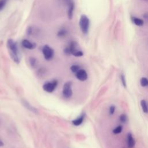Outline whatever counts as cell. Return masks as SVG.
I'll return each mask as SVG.
<instances>
[{
	"mask_svg": "<svg viewBox=\"0 0 148 148\" xmlns=\"http://www.w3.org/2000/svg\"><path fill=\"white\" fill-rule=\"evenodd\" d=\"M7 47L11 58L17 64L20 61V53L17 43L12 39H9L7 41Z\"/></svg>",
	"mask_w": 148,
	"mask_h": 148,
	"instance_id": "obj_1",
	"label": "cell"
},
{
	"mask_svg": "<svg viewBox=\"0 0 148 148\" xmlns=\"http://www.w3.org/2000/svg\"><path fill=\"white\" fill-rule=\"evenodd\" d=\"M140 84L142 87H145L148 86V79L145 77H142L140 79Z\"/></svg>",
	"mask_w": 148,
	"mask_h": 148,
	"instance_id": "obj_15",
	"label": "cell"
},
{
	"mask_svg": "<svg viewBox=\"0 0 148 148\" xmlns=\"http://www.w3.org/2000/svg\"><path fill=\"white\" fill-rule=\"evenodd\" d=\"M72 83L70 81H68L66 82L63 86L62 94H63V96L66 98H70L72 95Z\"/></svg>",
	"mask_w": 148,
	"mask_h": 148,
	"instance_id": "obj_5",
	"label": "cell"
},
{
	"mask_svg": "<svg viewBox=\"0 0 148 148\" xmlns=\"http://www.w3.org/2000/svg\"><path fill=\"white\" fill-rule=\"evenodd\" d=\"M120 79L122 83V84L124 87H127V83H126V80H125V77L124 74H121L120 75Z\"/></svg>",
	"mask_w": 148,
	"mask_h": 148,
	"instance_id": "obj_20",
	"label": "cell"
},
{
	"mask_svg": "<svg viewBox=\"0 0 148 148\" xmlns=\"http://www.w3.org/2000/svg\"><path fill=\"white\" fill-rule=\"evenodd\" d=\"M58 84V82L56 80L51 82H46L43 85V89L47 92H52L56 88Z\"/></svg>",
	"mask_w": 148,
	"mask_h": 148,
	"instance_id": "obj_6",
	"label": "cell"
},
{
	"mask_svg": "<svg viewBox=\"0 0 148 148\" xmlns=\"http://www.w3.org/2000/svg\"><path fill=\"white\" fill-rule=\"evenodd\" d=\"M70 69H71V71L73 73H76L79 69H80V66H79V65H72V66H71Z\"/></svg>",
	"mask_w": 148,
	"mask_h": 148,
	"instance_id": "obj_17",
	"label": "cell"
},
{
	"mask_svg": "<svg viewBox=\"0 0 148 148\" xmlns=\"http://www.w3.org/2000/svg\"><path fill=\"white\" fill-rule=\"evenodd\" d=\"M22 103H23V105L27 109H28V110H30L31 112H33V113H38V110H37L35 108H34V106H32V105H31L27 101H25V100H23V101H22Z\"/></svg>",
	"mask_w": 148,
	"mask_h": 148,
	"instance_id": "obj_10",
	"label": "cell"
},
{
	"mask_svg": "<svg viewBox=\"0 0 148 148\" xmlns=\"http://www.w3.org/2000/svg\"><path fill=\"white\" fill-rule=\"evenodd\" d=\"M123 130V127L121 125H119L113 130V133L114 134H119Z\"/></svg>",
	"mask_w": 148,
	"mask_h": 148,
	"instance_id": "obj_16",
	"label": "cell"
},
{
	"mask_svg": "<svg viewBox=\"0 0 148 148\" xmlns=\"http://www.w3.org/2000/svg\"><path fill=\"white\" fill-rule=\"evenodd\" d=\"M120 121L123 123H125L127 121V117L125 114H121L120 116Z\"/></svg>",
	"mask_w": 148,
	"mask_h": 148,
	"instance_id": "obj_19",
	"label": "cell"
},
{
	"mask_svg": "<svg viewBox=\"0 0 148 148\" xmlns=\"http://www.w3.org/2000/svg\"><path fill=\"white\" fill-rule=\"evenodd\" d=\"M79 27L82 32L84 34H87L88 32L90 27V20L87 16L82 14L79 20Z\"/></svg>",
	"mask_w": 148,
	"mask_h": 148,
	"instance_id": "obj_3",
	"label": "cell"
},
{
	"mask_svg": "<svg viewBox=\"0 0 148 148\" xmlns=\"http://www.w3.org/2000/svg\"><path fill=\"white\" fill-rule=\"evenodd\" d=\"M42 53L44 58L46 60H50L54 56V50L48 45L43 46L42 48Z\"/></svg>",
	"mask_w": 148,
	"mask_h": 148,
	"instance_id": "obj_4",
	"label": "cell"
},
{
	"mask_svg": "<svg viewBox=\"0 0 148 148\" xmlns=\"http://www.w3.org/2000/svg\"><path fill=\"white\" fill-rule=\"evenodd\" d=\"M75 5L74 3H71L69 5H68V17L69 19H72L73 17V14L74 11Z\"/></svg>",
	"mask_w": 148,
	"mask_h": 148,
	"instance_id": "obj_12",
	"label": "cell"
},
{
	"mask_svg": "<svg viewBox=\"0 0 148 148\" xmlns=\"http://www.w3.org/2000/svg\"><path fill=\"white\" fill-rule=\"evenodd\" d=\"M127 146L128 148H133L135 146V140L132 136V135L131 133H128L127 136Z\"/></svg>",
	"mask_w": 148,
	"mask_h": 148,
	"instance_id": "obj_9",
	"label": "cell"
},
{
	"mask_svg": "<svg viewBox=\"0 0 148 148\" xmlns=\"http://www.w3.org/2000/svg\"><path fill=\"white\" fill-rule=\"evenodd\" d=\"M64 53L68 55L72 54L75 57H81L83 55V53L78 49L77 43L75 41L71 42L69 46L64 49Z\"/></svg>",
	"mask_w": 148,
	"mask_h": 148,
	"instance_id": "obj_2",
	"label": "cell"
},
{
	"mask_svg": "<svg viewBox=\"0 0 148 148\" xmlns=\"http://www.w3.org/2000/svg\"><path fill=\"white\" fill-rule=\"evenodd\" d=\"M66 34V31L65 29L64 28H62L57 33V35L59 37H63Z\"/></svg>",
	"mask_w": 148,
	"mask_h": 148,
	"instance_id": "obj_18",
	"label": "cell"
},
{
	"mask_svg": "<svg viewBox=\"0 0 148 148\" xmlns=\"http://www.w3.org/2000/svg\"><path fill=\"white\" fill-rule=\"evenodd\" d=\"M29 62H30V64L32 66H35L36 65V59L33 58V57H31L29 58Z\"/></svg>",
	"mask_w": 148,
	"mask_h": 148,
	"instance_id": "obj_23",
	"label": "cell"
},
{
	"mask_svg": "<svg viewBox=\"0 0 148 148\" xmlns=\"http://www.w3.org/2000/svg\"><path fill=\"white\" fill-rule=\"evenodd\" d=\"M64 1H65L68 5H69L71 3L73 2L72 0H64Z\"/></svg>",
	"mask_w": 148,
	"mask_h": 148,
	"instance_id": "obj_24",
	"label": "cell"
},
{
	"mask_svg": "<svg viewBox=\"0 0 148 148\" xmlns=\"http://www.w3.org/2000/svg\"><path fill=\"white\" fill-rule=\"evenodd\" d=\"M115 109H116V108L114 105H111L110 107H109V113L110 115H112L114 114V112H115Z\"/></svg>",
	"mask_w": 148,
	"mask_h": 148,
	"instance_id": "obj_22",
	"label": "cell"
},
{
	"mask_svg": "<svg viewBox=\"0 0 148 148\" xmlns=\"http://www.w3.org/2000/svg\"><path fill=\"white\" fill-rule=\"evenodd\" d=\"M84 117H85V114L83 113H82L79 117H77V119L73 120L72 123V124L75 125V126H79L80 125V124H82L83 120H84Z\"/></svg>",
	"mask_w": 148,
	"mask_h": 148,
	"instance_id": "obj_11",
	"label": "cell"
},
{
	"mask_svg": "<svg viewBox=\"0 0 148 148\" xmlns=\"http://www.w3.org/2000/svg\"><path fill=\"white\" fill-rule=\"evenodd\" d=\"M131 20H132V21L133 22V23L135 24L137 26H142L143 25V23H144L143 21L138 17H136L135 16L132 17Z\"/></svg>",
	"mask_w": 148,
	"mask_h": 148,
	"instance_id": "obj_13",
	"label": "cell"
},
{
	"mask_svg": "<svg viewBox=\"0 0 148 148\" xmlns=\"http://www.w3.org/2000/svg\"><path fill=\"white\" fill-rule=\"evenodd\" d=\"M76 77L79 80L84 82L87 79L88 75L87 72L84 69H80L76 73Z\"/></svg>",
	"mask_w": 148,
	"mask_h": 148,
	"instance_id": "obj_7",
	"label": "cell"
},
{
	"mask_svg": "<svg viewBox=\"0 0 148 148\" xmlns=\"http://www.w3.org/2000/svg\"><path fill=\"white\" fill-rule=\"evenodd\" d=\"M140 106H141L142 111L145 113H148V105L146 100L142 99L140 101Z\"/></svg>",
	"mask_w": 148,
	"mask_h": 148,
	"instance_id": "obj_14",
	"label": "cell"
},
{
	"mask_svg": "<svg viewBox=\"0 0 148 148\" xmlns=\"http://www.w3.org/2000/svg\"><path fill=\"white\" fill-rule=\"evenodd\" d=\"M21 44H22V46L24 48H26L29 50H32V49H35L36 47V45L35 43L31 42V41H29L28 39L23 40Z\"/></svg>",
	"mask_w": 148,
	"mask_h": 148,
	"instance_id": "obj_8",
	"label": "cell"
},
{
	"mask_svg": "<svg viewBox=\"0 0 148 148\" xmlns=\"http://www.w3.org/2000/svg\"><path fill=\"white\" fill-rule=\"evenodd\" d=\"M8 0H0V11L2 10L5 6Z\"/></svg>",
	"mask_w": 148,
	"mask_h": 148,
	"instance_id": "obj_21",
	"label": "cell"
}]
</instances>
